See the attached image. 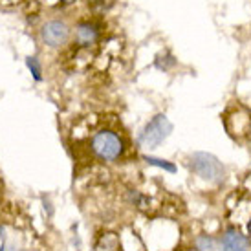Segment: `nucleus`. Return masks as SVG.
<instances>
[{
	"label": "nucleus",
	"mask_w": 251,
	"mask_h": 251,
	"mask_svg": "<svg viewBox=\"0 0 251 251\" xmlns=\"http://www.w3.org/2000/svg\"><path fill=\"white\" fill-rule=\"evenodd\" d=\"M189 169L198 178L209 181V183H215V185L224 183L226 176H227L222 161L218 160L215 154L203 152V151H196L189 156Z\"/></svg>",
	"instance_id": "obj_1"
},
{
	"label": "nucleus",
	"mask_w": 251,
	"mask_h": 251,
	"mask_svg": "<svg viewBox=\"0 0 251 251\" xmlns=\"http://www.w3.org/2000/svg\"><path fill=\"white\" fill-rule=\"evenodd\" d=\"M173 130H175V125L171 123V119L165 114H156L141 128L140 136H138V143L143 149H158L173 134Z\"/></svg>",
	"instance_id": "obj_2"
},
{
	"label": "nucleus",
	"mask_w": 251,
	"mask_h": 251,
	"mask_svg": "<svg viewBox=\"0 0 251 251\" xmlns=\"http://www.w3.org/2000/svg\"><path fill=\"white\" fill-rule=\"evenodd\" d=\"M90 149L92 152L103 161H116L125 152L123 140L112 130H99L94 134L90 141Z\"/></svg>",
	"instance_id": "obj_3"
},
{
	"label": "nucleus",
	"mask_w": 251,
	"mask_h": 251,
	"mask_svg": "<svg viewBox=\"0 0 251 251\" xmlns=\"http://www.w3.org/2000/svg\"><path fill=\"white\" fill-rule=\"evenodd\" d=\"M72 29L70 26L64 21H59V19H53V21H48L41 29V37L42 42L48 46V48H63L64 44L70 39Z\"/></svg>",
	"instance_id": "obj_4"
},
{
	"label": "nucleus",
	"mask_w": 251,
	"mask_h": 251,
	"mask_svg": "<svg viewBox=\"0 0 251 251\" xmlns=\"http://www.w3.org/2000/svg\"><path fill=\"white\" fill-rule=\"evenodd\" d=\"M222 248L224 251H242L248 250L251 246V238L242 235L237 227H227L226 233L222 235Z\"/></svg>",
	"instance_id": "obj_5"
},
{
	"label": "nucleus",
	"mask_w": 251,
	"mask_h": 251,
	"mask_svg": "<svg viewBox=\"0 0 251 251\" xmlns=\"http://www.w3.org/2000/svg\"><path fill=\"white\" fill-rule=\"evenodd\" d=\"M99 39V29L92 22H79L75 26V42L83 48L94 46Z\"/></svg>",
	"instance_id": "obj_6"
},
{
	"label": "nucleus",
	"mask_w": 251,
	"mask_h": 251,
	"mask_svg": "<svg viewBox=\"0 0 251 251\" xmlns=\"http://www.w3.org/2000/svg\"><path fill=\"white\" fill-rule=\"evenodd\" d=\"M195 248L196 251H224L222 242L211 235H198L195 238Z\"/></svg>",
	"instance_id": "obj_7"
},
{
	"label": "nucleus",
	"mask_w": 251,
	"mask_h": 251,
	"mask_svg": "<svg viewBox=\"0 0 251 251\" xmlns=\"http://www.w3.org/2000/svg\"><path fill=\"white\" fill-rule=\"evenodd\" d=\"M176 66V59L171 51H163L154 59V68L160 72H169Z\"/></svg>",
	"instance_id": "obj_8"
},
{
	"label": "nucleus",
	"mask_w": 251,
	"mask_h": 251,
	"mask_svg": "<svg viewBox=\"0 0 251 251\" xmlns=\"http://www.w3.org/2000/svg\"><path fill=\"white\" fill-rule=\"evenodd\" d=\"M143 158V161H145L147 165H152V167H158V169H163V171H167V173H171V175H175L176 171V165L173 163V161L169 160H161V158H154V156H149V154H143L141 156Z\"/></svg>",
	"instance_id": "obj_9"
},
{
	"label": "nucleus",
	"mask_w": 251,
	"mask_h": 251,
	"mask_svg": "<svg viewBox=\"0 0 251 251\" xmlns=\"http://www.w3.org/2000/svg\"><path fill=\"white\" fill-rule=\"evenodd\" d=\"M26 66H28V70L31 72V75H33V79H35L37 83H41V81H42L41 61H39L35 55H29V57H26Z\"/></svg>",
	"instance_id": "obj_10"
},
{
	"label": "nucleus",
	"mask_w": 251,
	"mask_h": 251,
	"mask_svg": "<svg viewBox=\"0 0 251 251\" xmlns=\"http://www.w3.org/2000/svg\"><path fill=\"white\" fill-rule=\"evenodd\" d=\"M74 2H75V0H61L63 6H70V4H74Z\"/></svg>",
	"instance_id": "obj_11"
},
{
	"label": "nucleus",
	"mask_w": 251,
	"mask_h": 251,
	"mask_svg": "<svg viewBox=\"0 0 251 251\" xmlns=\"http://www.w3.org/2000/svg\"><path fill=\"white\" fill-rule=\"evenodd\" d=\"M248 237L251 238V218H250V222H248Z\"/></svg>",
	"instance_id": "obj_12"
},
{
	"label": "nucleus",
	"mask_w": 251,
	"mask_h": 251,
	"mask_svg": "<svg viewBox=\"0 0 251 251\" xmlns=\"http://www.w3.org/2000/svg\"><path fill=\"white\" fill-rule=\"evenodd\" d=\"M96 2H98V4H101V2H105V0H96Z\"/></svg>",
	"instance_id": "obj_13"
},
{
	"label": "nucleus",
	"mask_w": 251,
	"mask_h": 251,
	"mask_svg": "<svg viewBox=\"0 0 251 251\" xmlns=\"http://www.w3.org/2000/svg\"><path fill=\"white\" fill-rule=\"evenodd\" d=\"M0 251H4V248H2V250H0Z\"/></svg>",
	"instance_id": "obj_14"
},
{
	"label": "nucleus",
	"mask_w": 251,
	"mask_h": 251,
	"mask_svg": "<svg viewBox=\"0 0 251 251\" xmlns=\"http://www.w3.org/2000/svg\"><path fill=\"white\" fill-rule=\"evenodd\" d=\"M242 251H248V250H242Z\"/></svg>",
	"instance_id": "obj_15"
}]
</instances>
